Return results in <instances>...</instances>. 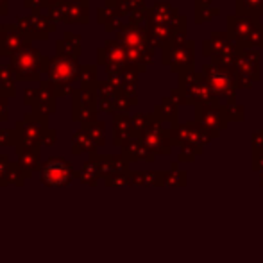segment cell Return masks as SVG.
<instances>
[{
  "instance_id": "cell-1",
  "label": "cell",
  "mask_w": 263,
  "mask_h": 263,
  "mask_svg": "<svg viewBox=\"0 0 263 263\" xmlns=\"http://www.w3.org/2000/svg\"><path fill=\"white\" fill-rule=\"evenodd\" d=\"M240 2H243V0H240ZM238 11L242 14H254V16L263 14V0H246V6L238 7Z\"/></svg>"
}]
</instances>
